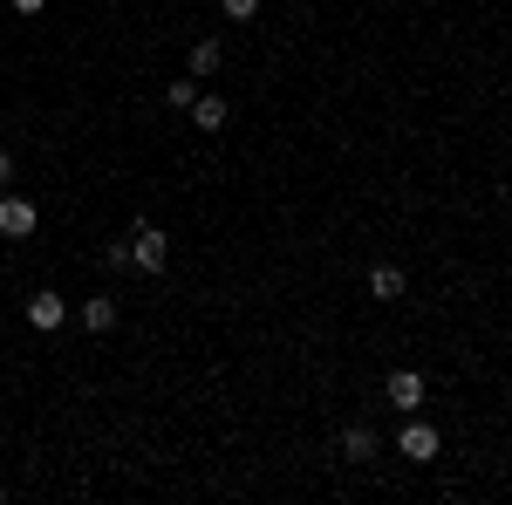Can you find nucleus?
<instances>
[{
	"instance_id": "12",
	"label": "nucleus",
	"mask_w": 512,
	"mask_h": 505,
	"mask_svg": "<svg viewBox=\"0 0 512 505\" xmlns=\"http://www.w3.org/2000/svg\"><path fill=\"white\" fill-rule=\"evenodd\" d=\"M103 267H110V273L137 267V260H130V239H110V246H103Z\"/></svg>"
},
{
	"instance_id": "13",
	"label": "nucleus",
	"mask_w": 512,
	"mask_h": 505,
	"mask_svg": "<svg viewBox=\"0 0 512 505\" xmlns=\"http://www.w3.org/2000/svg\"><path fill=\"white\" fill-rule=\"evenodd\" d=\"M219 14H226V21H253V14H260V0H219Z\"/></svg>"
},
{
	"instance_id": "9",
	"label": "nucleus",
	"mask_w": 512,
	"mask_h": 505,
	"mask_svg": "<svg viewBox=\"0 0 512 505\" xmlns=\"http://www.w3.org/2000/svg\"><path fill=\"white\" fill-rule=\"evenodd\" d=\"M185 117H192L198 130H226V123H233V110H226V96H205V89H198V103L185 110Z\"/></svg>"
},
{
	"instance_id": "8",
	"label": "nucleus",
	"mask_w": 512,
	"mask_h": 505,
	"mask_svg": "<svg viewBox=\"0 0 512 505\" xmlns=\"http://www.w3.org/2000/svg\"><path fill=\"white\" fill-rule=\"evenodd\" d=\"M82 328H89V335H110V328H117V294H89V301H82Z\"/></svg>"
},
{
	"instance_id": "3",
	"label": "nucleus",
	"mask_w": 512,
	"mask_h": 505,
	"mask_svg": "<svg viewBox=\"0 0 512 505\" xmlns=\"http://www.w3.org/2000/svg\"><path fill=\"white\" fill-rule=\"evenodd\" d=\"M383 396H390V410H403V417H417L431 389H424V376H417V369H396L390 383H383Z\"/></svg>"
},
{
	"instance_id": "10",
	"label": "nucleus",
	"mask_w": 512,
	"mask_h": 505,
	"mask_svg": "<svg viewBox=\"0 0 512 505\" xmlns=\"http://www.w3.org/2000/svg\"><path fill=\"white\" fill-rule=\"evenodd\" d=\"M198 103V76H171L164 82V110H192Z\"/></svg>"
},
{
	"instance_id": "7",
	"label": "nucleus",
	"mask_w": 512,
	"mask_h": 505,
	"mask_svg": "<svg viewBox=\"0 0 512 505\" xmlns=\"http://www.w3.org/2000/svg\"><path fill=\"white\" fill-rule=\"evenodd\" d=\"M62 321H69V301H62V294H35V301H28V328H41V335H55Z\"/></svg>"
},
{
	"instance_id": "6",
	"label": "nucleus",
	"mask_w": 512,
	"mask_h": 505,
	"mask_svg": "<svg viewBox=\"0 0 512 505\" xmlns=\"http://www.w3.org/2000/svg\"><path fill=\"white\" fill-rule=\"evenodd\" d=\"M369 294H376V301H403V294H410V273L396 267V260H376V267H369Z\"/></svg>"
},
{
	"instance_id": "1",
	"label": "nucleus",
	"mask_w": 512,
	"mask_h": 505,
	"mask_svg": "<svg viewBox=\"0 0 512 505\" xmlns=\"http://www.w3.org/2000/svg\"><path fill=\"white\" fill-rule=\"evenodd\" d=\"M130 260H137V273H164V260H171V239H164V226L137 219V226H130Z\"/></svg>"
},
{
	"instance_id": "15",
	"label": "nucleus",
	"mask_w": 512,
	"mask_h": 505,
	"mask_svg": "<svg viewBox=\"0 0 512 505\" xmlns=\"http://www.w3.org/2000/svg\"><path fill=\"white\" fill-rule=\"evenodd\" d=\"M41 7H48V0H14V14H41Z\"/></svg>"
},
{
	"instance_id": "14",
	"label": "nucleus",
	"mask_w": 512,
	"mask_h": 505,
	"mask_svg": "<svg viewBox=\"0 0 512 505\" xmlns=\"http://www.w3.org/2000/svg\"><path fill=\"white\" fill-rule=\"evenodd\" d=\"M0 185H14V151H0Z\"/></svg>"
},
{
	"instance_id": "4",
	"label": "nucleus",
	"mask_w": 512,
	"mask_h": 505,
	"mask_svg": "<svg viewBox=\"0 0 512 505\" xmlns=\"http://www.w3.org/2000/svg\"><path fill=\"white\" fill-rule=\"evenodd\" d=\"M35 226H41L35 198H14V192H0V233H7V239H28Z\"/></svg>"
},
{
	"instance_id": "2",
	"label": "nucleus",
	"mask_w": 512,
	"mask_h": 505,
	"mask_svg": "<svg viewBox=\"0 0 512 505\" xmlns=\"http://www.w3.org/2000/svg\"><path fill=\"white\" fill-rule=\"evenodd\" d=\"M396 451H403L410 465H431V458H437V424H424V417H410V424L396 430Z\"/></svg>"
},
{
	"instance_id": "11",
	"label": "nucleus",
	"mask_w": 512,
	"mask_h": 505,
	"mask_svg": "<svg viewBox=\"0 0 512 505\" xmlns=\"http://www.w3.org/2000/svg\"><path fill=\"white\" fill-rule=\"evenodd\" d=\"M192 76H198V82L219 76V41H198V48H192Z\"/></svg>"
},
{
	"instance_id": "5",
	"label": "nucleus",
	"mask_w": 512,
	"mask_h": 505,
	"mask_svg": "<svg viewBox=\"0 0 512 505\" xmlns=\"http://www.w3.org/2000/svg\"><path fill=\"white\" fill-rule=\"evenodd\" d=\"M335 451L349 458V465H369V458H383V437L369 424H342V437H335Z\"/></svg>"
}]
</instances>
